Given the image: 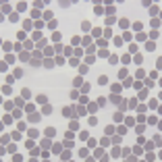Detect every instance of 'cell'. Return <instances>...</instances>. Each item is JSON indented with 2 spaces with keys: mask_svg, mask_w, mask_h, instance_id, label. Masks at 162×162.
Here are the masks:
<instances>
[{
  "mask_svg": "<svg viewBox=\"0 0 162 162\" xmlns=\"http://www.w3.org/2000/svg\"><path fill=\"white\" fill-rule=\"evenodd\" d=\"M54 64H56V63H54L52 58H46V60H44V67H46V69H52Z\"/></svg>",
  "mask_w": 162,
  "mask_h": 162,
  "instance_id": "1",
  "label": "cell"
},
{
  "mask_svg": "<svg viewBox=\"0 0 162 162\" xmlns=\"http://www.w3.org/2000/svg\"><path fill=\"white\" fill-rule=\"evenodd\" d=\"M63 114H64V116H73V108H71V106L63 108Z\"/></svg>",
  "mask_w": 162,
  "mask_h": 162,
  "instance_id": "2",
  "label": "cell"
},
{
  "mask_svg": "<svg viewBox=\"0 0 162 162\" xmlns=\"http://www.w3.org/2000/svg\"><path fill=\"white\" fill-rule=\"evenodd\" d=\"M23 27H25L27 31H29V29H31V27H33V23L29 21V19H25V21H23Z\"/></svg>",
  "mask_w": 162,
  "mask_h": 162,
  "instance_id": "3",
  "label": "cell"
},
{
  "mask_svg": "<svg viewBox=\"0 0 162 162\" xmlns=\"http://www.w3.org/2000/svg\"><path fill=\"white\" fill-rule=\"evenodd\" d=\"M21 96H23L25 100H29V98H31V92H29V89H23V92H21Z\"/></svg>",
  "mask_w": 162,
  "mask_h": 162,
  "instance_id": "4",
  "label": "cell"
},
{
  "mask_svg": "<svg viewBox=\"0 0 162 162\" xmlns=\"http://www.w3.org/2000/svg\"><path fill=\"white\" fill-rule=\"evenodd\" d=\"M42 112H44V114H50V112H52V106H50V104H46V106L42 108Z\"/></svg>",
  "mask_w": 162,
  "mask_h": 162,
  "instance_id": "5",
  "label": "cell"
},
{
  "mask_svg": "<svg viewBox=\"0 0 162 162\" xmlns=\"http://www.w3.org/2000/svg\"><path fill=\"white\" fill-rule=\"evenodd\" d=\"M98 83H100V85H106V83H108V77H104V75H102V77L98 79Z\"/></svg>",
  "mask_w": 162,
  "mask_h": 162,
  "instance_id": "6",
  "label": "cell"
},
{
  "mask_svg": "<svg viewBox=\"0 0 162 162\" xmlns=\"http://www.w3.org/2000/svg\"><path fill=\"white\" fill-rule=\"evenodd\" d=\"M112 133H114V127L108 125V127H106V135H112Z\"/></svg>",
  "mask_w": 162,
  "mask_h": 162,
  "instance_id": "7",
  "label": "cell"
},
{
  "mask_svg": "<svg viewBox=\"0 0 162 162\" xmlns=\"http://www.w3.org/2000/svg\"><path fill=\"white\" fill-rule=\"evenodd\" d=\"M106 13H108V15H114V13H116V8H114V4H112V6H108V8H106Z\"/></svg>",
  "mask_w": 162,
  "mask_h": 162,
  "instance_id": "8",
  "label": "cell"
},
{
  "mask_svg": "<svg viewBox=\"0 0 162 162\" xmlns=\"http://www.w3.org/2000/svg\"><path fill=\"white\" fill-rule=\"evenodd\" d=\"M8 19H11V21H19V15H17V13H11V15H8Z\"/></svg>",
  "mask_w": 162,
  "mask_h": 162,
  "instance_id": "9",
  "label": "cell"
},
{
  "mask_svg": "<svg viewBox=\"0 0 162 162\" xmlns=\"http://www.w3.org/2000/svg\"><path fill=\"white\" fill-rule=\"evenodd\" d=\"M29 120H31V123H37V120H40V114H31V116H29Z\"/></svg>",
  "mask_w": 162,
  "mask_h": 162,
  "instance_id": "10",
  "label": "cell"
},
{
  "mask_svg": "<svg viewBox=\"0 0 162 162\" xmlns=\"http://www.w3.org/2000/svg\"><path fill=\"white\" fill-rule=\"evenodd\" d=\"M40 64H42V63H40V58H33V60H31V67H40Z\"/></svg>",
  "mask_w": 162,
  "mask_h": 162,
  "instance_id": "11",
  "label": "cell"
},
{
  "mask_svg": "<svg viewBox=\"0 0 162 162\" xmlns=\"http://www.w3.org/2000/svg\"><path fill=\"white\" fill-rule=\"evenodd\" d=\"M146 96H148V89H141V92H139V100H143Z\"/></svg>",
  "mask_w": 162,
  "mask_h": 162,
  "instance_id": "12",
  "label": "cell"
},
{
  "mask_svg": "<svg viewBox=\"0 0 162 162\" xmlns=\"http://www.w3.org/2000/svg\"><path fill=\"white\" fill-rule=\"evenodd\" d=\"M141 27H143V25H141V23H139V21H137V23H133V29H135V31H139Z\"/></svg>",
  "mask_w": 162,
  "mask_h": 162,
  "instance_id": "13",
  "label": "cell"
},
{
  "mask_svg": "<svg viewBox=\"0 0 162 162\" xmlns=\"http://www.w3.org/2000/svg\"><path fill=\"white\" fill-rule=\"evenodd\" d=\"M48 146H52V143H50V139H42V148H48Z\"/></svg>",
  "mask_w": 162,
  "mask_h": 162,
  "instance_id": "14",
  "label": "cell"
},
{
  "mask_svg": "<svg viewBox=\"0 0 162 162\" xmlns=\"http://www.w3.org/2000/svg\"><path fill=\"white\" fill-rule=\"evenodd\" d=\"M146 48H148V50H150V52H152V50H154V48H156V46H154V42H148V44H146Z\"/></svg>",
  "mask_w": 162,
  "mask_h": 162,
  "instance_id": "15",
  "label": "cell"
},
{
  "mask_svg": "<svg viewBox=\"0 0 162 162\" xmlns=\"http://www.w3.org/2000/svg\"><path fill=\"white\" fill-rule=\"evenodd\" d=\"M85 114V108H79V106H77V116H83Z\"/></svg>",
  "mask_w": 162,
  "mask_h": 162,
  "instance_id": "16",
  "label": "cell"
},
{
  "mask_svg": "<svg viewBox=\"0 0 162 162\" xmlns=\"http://www.w3.org/2000/svg\"><path fill=\"white\" fill-rule=\"evenodd\" d=\"M81 83H83V79H81V77H77V79H75V87H79Z\"/></svg>",
  "mask_w": 162,
  "mask_h": 162,
  "instance_id": "17",
  "label": "cell"
},
{
  "mask_svg": "<svg viewBox=\"0 0 162 162\" xmlns=\"http://www.w3.org/2000/svg\"><path fill=\"white\" fill-rule=\"evenodd\" d=\"M108 63H110V64H114V63H119V58H116V56H110V58H108Z\"/></svg>",
  "mask_w": 162,
  "mask_h": 162,
  "instance_id": "18",
  "label": "cell"
},
{
  "mask_svg": "<svg viewBox=\"0 0 162 162\" xmlns=\"http://www.w3.org/2000/svg\"><path fill=\"white\" fill-rule=\"evenodd\" d=\"M71 64L73 67H79V58H71Z\"/></svg>",
  "mask_w": 162,
  "mask_h": 162,
  "instance_id": "19",
  "label": "cell"
},
{
  "mask_svg": "<svg viewBox=\"0 0 162 162\" xmlns=\"http://www.w3.org/2000/svg\"><path fill=\"white\" fill-rule=\"evenodd\" d=\"M123 63H125V64L131 63V56H129V54H127V56H123Z\"/></svg>",
  "mask_w": 162,
  "mask_h": 162,
  "instance_id": "20",
  "label": "cell"
},
{
  "mask_svg": "<svg viewBox=\"0 0 162 162\" xmlns=\"http://www.w3.org/2000/svg\"><path fill=\"white\" fill-rule=\"evenodd\" d=\"M71 98H73V100L79 98V92H77V89H73V92H71Z\"/></svg>",
  "mask_w": 162,
  "mask_h": 162,
  "instance_id": "21",
  "label": "cell"
},
{
  "mask_svg": "<svg viewBox=\"0 0 162 162\" xmlns=\"http://www.w3.org/2000/svg\"><path fill=\"white\" fill-rule=\"evenodd\" d=\"M71 4V0H60V6H69Z\"/></svg>",
  "mask_w": 162,
  "mask_h": 162,
  "instance_id": "22",
  "label": "cell"
},
{
  "mask_svg": "<svg viewBox=\"0 0 162 162\" xmlns=\"http://www.w3.org/2000/svg\"><path fill=\"white\" fill-rule=\"evenodd\" d=\"M150 2H152V0H141V4H143V6H150Z\"/></svg>",
  "mask_w": 162,
  "mask_h": 162,
  "instance_id": "23",
  "label": "cell"
},
{
  "mask_svg": "<svg viewBox=\"0 0 162 162\" xmlns=\"http://www.w3.org/2000/svg\"><path fill=\"white\" fill-rule=\"evenodd\" d=\"M156 63H158V69H162V56H160V58H158Z\"/></svg>",
  "mask_w": 162,
  "mask_h": 162,
  "instance_id": "24",
  "label": "cell"
},
{
  "mask_svg": "<svg viewBox=\"0 0 162 162\" xmlns=\"http://www.w3.org/2000/svg\"><path fill=\"white\" fill-rule=\"evenodd\" d=\"M127 162H135V158H129V160H127Z\"/></svg>",
  "mask_w": 162,
  "mask_h": 162,
  "instance_id": "25",
  "label": "cell"
},
{
  "mask_svg": "<svg viewBox=\"0 0 162 162\" xmlns=\"http://www.w3.org/2000/svg\"><path fill=\"white\" fill-rule=\"evenodd\" d=\"M158 112H160V114H162V106H160V110H158Z\"/></svg>",
  "mask_w": 162,
  "mask_h": 162,
  "instance_id": "26",
  "label": "cell"
},
{
  "mask_svg": "<svg viewBox=\"0 0 162 162\" xmlns=\"http://www.w3.org/2000/svg\"><path fill=\"white\" fill-rule=\"evenodd\" d=\"M94 2H102V0H94Z\"/></svg>",
  "mask_w": 162,
  "mask_h": 162,
  "instance_id": "27",
  "label": "cell"
},
{
  "mask_svg": "<svg viewBox=\"0 0 162 162\" xmlns=\"http://www.w3.org/2000/svg\"><path fill=\"white\" fill-rule=\"evenodd\" d=\"M160 100H162V92H160Z\"/></svg>",
  "mask_w": 162,
  "mask_h": 162,
  "instance_id": "28",
  "label": "cell"
},
{
  "mask_svg": "<svg viewBox=\"0 0 162 162\" xmlns=\"http://www.w3.org/2000/svg\"><path fill=\"white\" fill-rule=\"evenodd\" d=\"M71 2H77V0H71Z\"/></svg>",
  "mask_w": 162,
  "mask_h": 162,
  "instance_id": "29",
  "label": "cell"
},
{
  "mask_svg": "<svg viewBox=\"0 0 162 162\" xmlns=\"http://www.w3.org/2000/svg\"><path fill=\"white\" fill-rule=\"evenodd\" d=\"M119 2H120V0H119Z\"/></svg>",
  "mask_w": 162,
  "mask_h": 162,
  "instance_id": "30",
  "label": "cell"
}]
</instances>
